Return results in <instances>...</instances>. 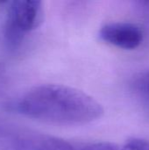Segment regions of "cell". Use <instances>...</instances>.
<instances>
[{"mask_svg": "<svg viewBox=\"0 0 149 150\" xmlns=\"http://www.w3.org/2000/svg\"><path fill=\"white\" fill-rule=\"evenodd\" d=\"M133 87L139 94L149 99V71L141 73L135 76Z\"/></svg>", "mask_w": 149, "mask_h": 150, "instance_id": "5", "label": "cell"}, {"mask_svg": "<svg viewBox=\"0 0 149 150\" xmlns=\"http://www.w3.org/2000/svg\"><path fill=\"white\" fill-rule=\"evenodd\" d=\"M0 150H76V147L55 136L0 122Z\"/></svg>", "mask_w": 149, "mask_h": 150, "instance_id": "2", "label": "cell"}, {"mask_svg": "<svg viewBox=\"0 0 149 150\" xmlns=\"http://www.w3.org/2000/svg\"><path fill=\"white\" fill-rule=\"evenodd\" d=\"M127 150H149V141L133 138L128 140L125 144Z\"/></svg>", "mask_w": 149, "mask_h": 150, "instance_id": "7", "label": "cell"}, {"mask_svg": "<svg viewBox=\"0 0 149 150\" xmlns=\"http://www.w3.org/2000/svg\"><path fill=\"white\" fill-rule=\"evenodd\" d=\"M99 36L104 41L114 47L128 50L137 48L143 40L141 29L127 22L108 23L102 26Z\"/></svg>", "mask_w": 149, "mask_h": 150, "instance_id": "4", "label": "cell"}, {"mask_svg": "<svg viewBox=\"0 0 149 150\" xmlns=\"http://www.w3.org/2000/svg\"><path fill=\"white\" fill-rule=\"evenodd\" d=\"M76 150H127L124 146L112 142H91L75 145Z\"/></svg>", "mask_w": 149, "mask_h": 150, "instance_id": "6", "label": "cell"}, {"mask_svg": "<svg viewBox=\"0 0 149 150\" xmlns=\"http://www.w3.org/2000/svg\"><path fill=\"white\" fill-rule=\"evenodd\" d=\"M23 115L42 122L76 126L100 119L102 105L77 89L61 84H42L25 94L18 104Z\"/></svg>", "mask_w": 149, "mask_h": 150, "instance_id": "1", "label": "cell"}, {"mask_svg": "<svg viewBox=\"0 0 149 150\" xmlns=\"http://www.w3.org/2000/svg\"><path fill=\"white\" fill-rule=\"evenodd\" d=\"M43 19L44 9L41 1H13L8 12L6 35L11 42L17 43L25 33L38 28Z\"/></svg>", "mask_w": 149, "mask_h": 150, "instance_id": "3", "label": "cell"}]
</instances>
